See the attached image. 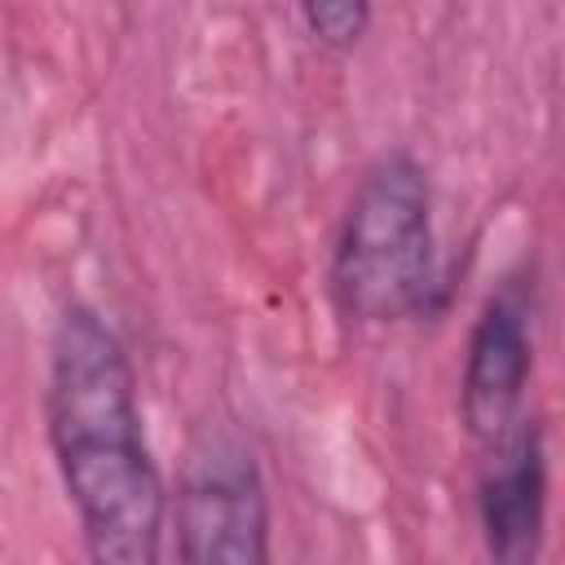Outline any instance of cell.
I'll return each mask as SVG.
<instances>
[{"label":"cell","mask_w":565,"mask_h":565,"mask_svg":"<svg viewBox=\"0 0 565 565\" xmlns=\"http://www.w3.org/2000/svg\"><path fill=\"white\" fill-rule=\"evenodd\" d=\"M44 411L88 556L106 565H154L168 490L146 446L128 349L88 305H66L57 318Z\"/></svg>","instance_id":"obj_1"},{"label":"cell","mask_w":565,"mask_h":565,"mask_svg":"<svg viewBox=\"0 0 565 565\" xmlns=\"http://www.w3.org/2000/svg\"><path fill=\"white\" fill-rule=\"evenodd\" d=\"M433 190L415 154H380L353 185L335 247L331 296L353 322H406L433 309Z\"/></svg>","instance_id":"obj_2"},{"label":"cell","mask_w":565,"mask_h":565,"mask_svg":"<svg viewBox=\"0 0 565 565\" xmlns=\"http://www.w3.org/2000/svg\"><path fill=\"white\" fill-rule=\"evenodd\" d=\"M177 552L190 565L269 561V499L252 446L230 424H207L177 481Z\"/></svg>","instance_id":"obj_3"},{"label":"cell","mask_w":565,"mask_h":565,"mask_svg":"<svg viewBox=\"0 0 565 565\" xmlns=\"http://www.w3.org/2000/svg\"><path fill=\"white\" fill-rule=\"evenodd\" d=\"M530 371H534V300L521 278H508L481 305L463 353L459 415L481 446L521 415Z\"/></svg>","instance_id":"obj_4"},{"label":"cell","mask_w":565,"mask_h":565,"mask_svg":"<svg viewBox=\"0 0 565 565\" xmlns=\"http://www.w3.org/2000/svg\"><path fill=\"white\" fill-rule=\"evenodd\" d=\"M477 521L499 565H530L547 530V441L543 424L516 415L486 441L477 477Z\"/></svg>","instance_id":"obj_5"},{"label":"cell","mask_w":565,"mask_h":565,"mask_svg":"<svg viewBox=\"0 0 565 565\" xmlns=\"http://www.w3.org/2000/svg\"><path fill=\"white\" fill-rule=\"evenodd\" d=\"M296 4L309 35L331 53L358 49L371 26V0H296Z\"/></svg>","instance_id":"obj_6"}]
</instances>
